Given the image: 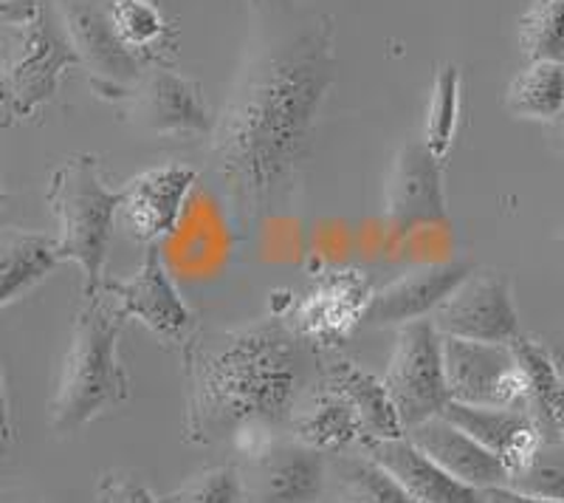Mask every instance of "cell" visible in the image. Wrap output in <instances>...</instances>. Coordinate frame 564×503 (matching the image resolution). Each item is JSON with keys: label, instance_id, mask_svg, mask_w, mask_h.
Listing matches in <instances>:
<instances>
[{"label": "cell", "instance_id": "obj_1", "mask_svg": "<svg viewBox=\"0 0 564 503\" xmlns=\"http://www.w3.org/2000/svg\"><path fill=\"white\" fill-rule=\"evenodd\" d=\"M334 77V18L274 0L212 128V156L243 226L289 204Z\"/></svg>", "mask_w": 564, "mask_h": 503}, {"label": "cell", "instance_id": "obj_2", "mask_svg": "<svg viewBox=\"0 0 564 503\" xmlns=\"http://www.w3.org/2000/svg\"><path fill=\"white\" fill-rule=\"evenodd\" d=\"M184 356V439L229 447L238 432L269 425L291 432L302 399L322 379V351L282 317L240 329H195Z\"/></svg>", "mask_w": 564, "mask_h": 503}, {"label": "cell", "instance_id": "obj_3", "mask_svg": "<svg viewBox=\"0 0 564 503\" xmlns=\"http://www.w3.org/2000/svg\"><path fill=\"white\" fill-rule=\"evenodd\" d=\"M124 320L99 291L85 297L70 325V342L59 368L57 390L48 405V425L59 436L83 430L108 407L122 405L130 394L128 374L119 360Z\"/></svg>", "mask_w": 564, "mask_h": 503}, {"label": "cell", "instance_id": "obj_4", "mask_svg": "<svg viewBox=\"0 0 564 503\" xmlns=\"http://www.w3.org/2000/svg\"><path fill=\"white\" fill-rule=\"evenodd\" d=\"M74 65L79 57L68 29L48 0H7L0 7V74L14 117H34L52 103Z\"/></svg>", "mask_w": 564, "mask_h": 503}, {"label": "cell", "instance_id": "obj_5", "mask_svg": "<svg viewBox=\"0 0 564 503\" xmlns=\"http://www.w3.org/2000/svg\"><path fill=\"white\" fill-rule=\"evenodd\" d=\"M45 201L59 226V260H74L85 278L83 297H97L105 283L102 269L122 207V190L105 188L97 156L77 153L54 170Z\"/></svg>", "mask_w": 564, "mask_h": 503}, {"label": "cell", "instance_id": "obj_6", "mask_svg": "<svg viewBox=\"0 0 564 503\" xmlns=\"http://www.w3.org/2000/svg\"><path fill=\"white\" fill-rule=\"evenodd\" d=\"M384 385L404 430L435 419L449 405L452 394L443 368L441 334L432 320L401 325Z\"/></svg>", "mask_w": 564, "mask_h": 503}, {"label": "cell", "instance_id": "obj_7", "mask_svg": "<svg viewBox=\"0 0 564 503\" xmlns=\"http://www.w3.org/2000/svg\"><path fill=\"white\" fill-rule=\"evenodd\" d=\"M370 300V278L361 269L345 266L322 275L314 289L291 300L289 314L282 320L316 351L330 354L365 323Z\"/></svg>", "mask_w": 564, "mask_h": 503}, {"label": "cell", "instance_id": "obj_8", "mask_svg": "<svg viewBox=\"0 0 564 503\" xmlns=\"http://www.w3.org/2000/svg\"><path fill=\"white\" fill-rule=\"evenodd\" d=\"M68 38L74 43L79 65L90 74V88L105 99H130L144 79L141 68L144 60L130 52L124 40L116 32L108 9H99L83 0L59 3Z\"/></svg>", "mask_w": 564, "mask_h": 503}, {"label": "cell", "instance_id": "obj_9", "mask_svg": "<svg viewBox=\"0 0 564 503\" xmlns=\"http://www.w3.org/2000/svg\"><path fill=\"white\" fill-rule=\"evenodd\" d=\"M441 349L452 399L486 407H525L528 382L511 345L441 336Z\"/></svg>", "mask_w": 564, "mask_h": 503}, {"label": "cell", "instance_id": "obj_10", "mask_svg": "<svg viewBox=\"0 0 564 503\" xmlns=\"http://www.w3.org/2000/svg\"><path fill=\"white\" fill-rule=\"evenodd\" d=\"M102 295L116 300V314L122 320H139L148 331H153L167 345H184L195 325V314L184 303L178 286L170 278V269L161 258L159 244H148L141 266L130 280H105Z\"/></svg>", "mask_w": 564, "mask_h": 503}, {"label": "cell", "instance_id": "obj_11", "mask_svg": "<svg viewBox=\"0 0 564 503\" xmlns=\"http://www.w3.org/2000/svg\"><path fill=\"white\" fill-rule=\"evenodd\" d=\"M441 336L511 345L520 331V317L511 297V283L500 271H471L435 311Z\"/></svg>", "mask_w": 564, "mask_h": 503}, {"label": "cell", "instance_id": "obj_12", "mask_svg": "<svg viewBox=\"0 0 564 503\" xmlns=\"http://www.w3.org/2000/svg\"><path fill=\"white\" fill-rule=\"evenodd\" d=\"M238 470L246 503H316L330 478L325 452L294 436H282L263 456L240 461Z\"/></svg>", "mask_w": 564, "mask_h": 503}, {"label": "cell", "instance_id": "obj_13", "mask_svg": "<svg viewBox=\"0 0 564 503\" xmlns=\"http://www.w3.org/2000/svg\"><path fill=\"white\" fill-rule=\"evenodd\" d=\"M435 224H446L441 159L423 139H406L387 181V226L395 238H406L421 226Z\"/></svg>", "mask_w": 564, "mask_h": 503}, {"label": "cell", "instance_id": "obj_14", "mask_svg": "<svg viewBox=\"0 0 564 503\" xmlns=\"http://www.w3.org/2000/svg\"><path fill=\"white\" fill-rule=\"evenodd\" d=\"M198 173L186 164H161L133 175L122 190L124 226L135 240L159 244L175 233Z\"/></svg>", "mask_w": 564, "mask_h": 503}, {"label": "cell", "instance_id": "obj_15", "mask_svg": "<svg viewBox=\"0 0 564 503\" xmlns=\"http://www.w3.org/2000/svg\"><path fill=\"white\" fill-rule=\"evenodd\" d=\"M475 271L466 260H446V264H423L404 271L401 278L392 280L384 289L372 291L367 306L365 323L370 329L381 325H406L415 320H426L435 314L437 306Z\"/></svg>", "mask_w": 564, "mask_h": 503}, {"label": "cell", "instance_id": "obj_16", "mask_svg": "<svg viewBox=\"0 0 564 503\" xmlns=\"http://www.w3.org/2000/svg\"><path fill=\"white\" fill-rule=\"evenodd\" d=\"M133 117L155 136H212V114L200 85L173 68H153L133 90Z\"/></svg>", "mask_w": 564, "mask_h": 503}, {"label": "cell", "instance_id": "obj_17", "mask_svg": "<svg viewBox=\"0 0 564 503\" xmlns=\"http://www.w3.org/2000/svg\"><path fill=\"white\" fill-rule=\"evenodd\" d=\"M441 416L491 450L506 464L508 478L525 470L545 447V439L525 407H486L452 399Z\"/></svg>", "mask_w": 564, "mask_h": 503}, {"label": "cell", "instance_id": "obj_18", "mask_svg": "<svg viewBox=\"0 0 564 503\" xmlns=\"http://www.w3.org/2000/svg\"><path fill=\"white\" fill-rule=\"evenodd\" d=\"M361 450L379 461L398 484L421 503H486L482 490L463 484L455 475L432 461L406 436L401 439H361Z\"/></svg>", "mask_w": 564, "mask_h": 503}, {"label": "cell", "instance_id": "obj_19", "mask_svg": "<svg viewBox=\"0 0 564 503\" xmlns=\"http://www.w3.org/2000/svg\"><path fill=\"white\" fill-rule=\"evenodd\" d=\"M406 439L415 447H421L432 461L443 470L455 475L463 484L475 486V490H488V486H500L508 481V470L491 450L475 441L468 432L446 421L443 416L423 421V425L406 430Z\"/></svg>", "mask_w": 564, "mask_h": 503}, {"label": "cell", "instance_id": "obj_20", "mask_svg": "<svg viewBox=\"0 0 564 503\" xmlns=\"http://www.w3.org/2000/svg\"><path fill=\"white\" fill-rule=\"evenodd\" d=\"M511 349L528 382L525 410L536 421L545 445L564 447V374L558 371L556 360L551 351L525 334L517 336Z\"/></svg>", "mask_w": 564, "mask_h": 503}, {"label": "cell", "instance_id": "obj_21", "mask_svg": "<svg viewBox=\"0 0 564 503\" xmlns=\"http://www.w3.org/2000/svg\"><path fill=\"white\" fill-rule=\"evenodd\" d=\"M289 436H294L305 447L325 452V456H339V452L361 445L365 425H361V416L356 414V407L339 390L327 387L319 379V387L300 407Z\"/></svg>", "mask_w": 564, "mask_h": 503}, {"label": "cell", "instance_id": "obj_22", "mask_svg": "<svg viewBox=\"0 0 564 503\" xmlns=\"http://www.w3.org/2000/svg\"><path fill=\"white\" fill-rule=\"evenodd\" d=\"M322 382L339 390L356 407V414L361 416V425H365V439H401V436H406L401 416H398L395 405L387 394L384 379H376L372 374L361 371L356 362L330 356L327 362H322Z\"/></svg>", "mask_w": 564, "mask_h": 503}, {"label": "cell", "instance_id": "obj_23", "mask_svg": "<svg viewBox=\"0 0 564 503\" xmlns=\"http://www.w3.org/2000/svg\"><path fill=\"white\" fill-rule=\"evenodd\" d=\"M57 264V238L26 229H0V309L37 286Z\"/></svg>", "mask_w": 564, "mask_h": 503}, {"label": "cell", "instance_id": "obj_24", "mask_svg": "<svg viewBox=\"0 0 564 503\" xmlns=\"http://www.w3.org/2000/svg\"><path fill=\"white\" fill-rule=\"evenodd\" d=\"M330 478H334L336 492H339L336 497L347 503H421L365 450H347L334 456Z\"/></svg>", "mask_w": 564, "mask_h": 503}, {"label": "cell", "instance_id": "obj_25", "mask_svg": "<svg viewBox=\"0 0 564 503\" xmlns=\"http://www.w3.org/2000/svg\"><path fill=\"white\" fill-rule=\"evenodd\" d=\"M506 108L522 119H558L564 110V63L539 60L511 79Z\"/></svg>", "mask_w": 564, "mask_h": 503}, {"label": "cell", "instance_id": "obj_26", "mask_svg": "<svg viewBox=\"0 0 564 503\" xmlns=\"http://www.w3.org/2000/svg\"><path fill=\"white\" fill-rule=\"evenodd\" d=\"M108 14L124 45L144 63L159 57L167 45L170 26L153 0H110Z\"/></svg>", "mask_w": 564, "mask_h": 503}, {"label": "cell", "instance_id": "obj_27", "mask_svg": "<svg viewBox=\"0 0 564 503\" xmlns=\"http://www.w3.org/2000/svg\"><path fill=\"white\" fill-rule=\"evenodd\" d=\"M457 119H460V72H457V65L446 63L437 72L430 117H426V130H423V145L441 162L446 159L452 145H455Z\"/></svg>", "mask_w": 564, "mask_h": 503}, {"label": "cell", "instance_id": "obj_28", "mask_svg": "<svg viewBox=\"0 0 564 503\" xmlns=\"http://www.w3.org/2000/svg\"><path fill=\"white\" fill-rule=\"evenodd\" d=\"M520 49L531 63H564V0H536L522 14Z\"/></svg>", "mask_w": 564, "mask_h": 503}, {"label": "cell", "instance_id": "obj_29", "mask_svg": "<svg viewBox=\"0 0 564 503\" xmlns=\"http://www.w3.org/2000/svg\"><path fill=\"white\" fill-rule=\"evenodd\" d=\"M161 503H246L238 464H218L186 478L178 490L159 497Z\"/></svg>", "mask_w": 564, "mask_h": 503}, {"label": "cell", "instance_id": "obj_30", "mask_svg": "<svg viewBox=\"0 0 564 503\" xmlns=\"http://www.w3.org/2000/svg\"><path fill=\"white\" fill-rule=\"evenodd\" d=\"M506 484L513 486V490L528 492V495L564 501V447L558 452H547L545 445L539 450L536 459L522 472L508 478Z\"/></svg>", "mask_w": 564, "mask_h": 503}, {"label": "cell", "instance_id": "obj_31", "mask_svg": "<svg viewBox=\"0 0 564 503\" xmlns=\"http://www.w3.org/2000/svg\"><path fill=\"white\" fill-rule=\"evenodd\" d=\"M99 503H161L133 472H108L99 481Z\"/></svg>", "mask_w": 564, "mask_h": 503}, {"label": "cell", "instance_id": "obj_32", "mask_svg": "<svg viewBox=\"0 0 564 503\" xmlns=\"http://www.w3.org/2000/svg\"><path fill=\"white\" fill-rule=\"evenodd\" d=\"M482 497H486V503H564V501H553V497L528 495V492L513 490V486L508 484L488 486V490H482Z\"/></svg>", "mask_w": 564, "mask_h": 503}, {"label": "cell", "instance_id": "obj_33", "mask_svg": "<svg viewBox=\"0 0 564 503\" xmlns=\"http://www.w3.org/2000/svg\"><path fill=\"white\" fill-rule=\"evenodd\" d=\"M0 427L12 436V425H9V405L7 394H3V379H0Z\"/></svg>", "mask_w": 564, "mask_h": 503}, {"label": "cell", "instance_id": "obj_34", "mask_svg": "<svg viewBox=\"0 0 564 503\" xmlns=\"http://www.w3.org/2000/svg\"><path fill=\"white\" fill-rule=\"evenodd\" d=\"M14 122V114H12V108H9L7 103H3V99H0V130L3 128H9V125Z\"/></svg>", "mask_w": 564, "mask_h": 503}, {"label": "cell", "instance_id": "obj_35", "mask_svg": "<svg viewBox=\"0 0 564 503\" xmlns=\"http://www.w3.org/2000/svg\"><path fill=\"white\" fill-rule=\"evenodd\" d=\"M7 447H9V432L0 427V464H3V459H7Z\"/></svg>", "mask_w": 564, "mask_h": 503}, {"label": "cell", "instance_id": "obj_36", "mask_svg": "<svg viewBox=\"0 0 564 503\" xmlns=\"http://www.w3.org/2000/svg\"><path fill=\"white\" fill-rule=\"evenodd\" d=\"M0 99L9 105V94H7V83H3V74H0Z\"/></svg>", "mask_w": 564, "mask_h": 503}, {"label": "cell", "instance_id": "obj_37", "mask_svg": "<svg viewBox=\"0 0 564 503\" xmlns=\"http://www.w3.org/2000/svg\"><path fill=\"white\" fill-rule=\"evenodd\" d=\"M556 130H558V136H562V139H564V110H562V117L556 119Z\"/></svg>", "mask_w": 564, "mask_h": 503}, {"label": "cell", "instance_id": "obj_38", "mask_svg": "<svg viewBox=\"0 0 564 503\" xmlns=\"http://www.w3.org/2000/svg\"><path fill=\"white\" fill-rule=\"evenodd\" d=\"M316 503H347V501H341V497H322V501Z\"/></svg>", "mask_w": 564, "mask_h": 503}, {"label": "cell", "instance_id": "obj_39", "mask_svg": "<svg viewBox=\"0 0 564 503\" xmlns=\"http://www.w3.org/2000/svg\"><path fill=\"white\" fill-rule=\"evenodd\" d=\"M3 199H7V193H3V188H0V204H3Z\"/></svg>", "mask_w": 564, "mask_h": 503}, {"label": "cell", "instance_id": "obj_40", "mask_svg": "<svg viewBox=\"0 0 564 503\" xmlns=\"http://www.w3.org/2000/svg\"><path fill=\"white\" fill-rule=\"evenodd\" d=\"M558 246H562V249H564V233L558 235Z\"/></svg>", "mask_w": 564, "mask_h": 503}, {"label": "cell", "instance_id": "obj_41", "mask_svg": "<svg viewBox=\"0 0 564 503\" xmlns=\"http://www.w3.org/2000/svg\"><path fill=\"white\" fill-rule=\"evenodd\" d=\"M23 503H40V501H23Z\"/></svg>", "mask_w": 564, "mask_h": 503}, {"label": "cell", "instance_id": "obj_42", "mask_svg": "<svg viewBox=\"0 0 564 503\" xmlns=\"http://www.w3.org/2000/svg\"><path fill=\"white\" fill-rule=\"evenodd\" d=\"M3 3H7V0H0V7H3Z\"/></svg>", "mask_w": 564, "mask_h": 503}]
</instances>
